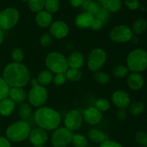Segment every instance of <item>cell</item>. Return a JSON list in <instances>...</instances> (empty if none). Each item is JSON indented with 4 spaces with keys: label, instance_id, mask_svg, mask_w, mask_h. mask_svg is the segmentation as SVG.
<instances>
[{
    "label": "cell",
    "instance_id": "obj_23",
    "mask_svg": "<svg viewBox=\"0 0 147 147\" xmlns=\"http://www.w3.org/2000/svg\"><path fill=\"white\" fill-rule=\"evenodd\" d=\"M53 77H54V75L52 72H50L49 70H43L39 73L37 80L39 85L45 87V86H49L53 82Z\"/></svg>",
    "mask_w": 147,
    "mask_h": 147
},
{
    "label": "cell",
    "instance_id": "obj_20",
    "mask_svg": "<svg viewBox=\"0 0 147 147\" xmlns=\"http://www.w3.org/2000/svg\"><path fill=\"white\" fill-rule=\"evenodd\" d=\"M35 21L37 25L41 28H47L53 23V16L45 10H42L36 14Z\"/></svg>",
    "mask_w": 147,
    "mask_h": 147
},
{
    "label": "cell",
    "instance_id": "obj_4",
    "mask_svg": "<svg viewBox=\"0 0 147 147\" xmlns=\"http://www.w3.org/2000/svg\"><path fill=\"white\" fill-rule=\"evenodd\" d=\"M126 65L132 73L143 72L147 68V51L141 48L131 51L126 58Z\"/></svg>",
    "mask_w": 147,
    "mask_h": 147
},
{
    "label": "cell",
    "instance_id": "obj_9",
    "mask_svg": "<svg viewBox=\"0 0 147 147\" xmlns=\"http://www.w3.org/2000/svg\"><path fill=\"white\" fill-rule=\"evenodd\" d=\"M73 134L65 127H60L54 130L51 136L53 147H66L72 142Z\"/></svg>",
    "mask_w": 147,
    "mask_h": 147
},
{
    "label": "cell",
    "instance_id": "obj_34",
    "mask_svg": "<svg viewBox=\"0 0 147 147\" xmlns=\"http://www.w3.org/2000/svg\"><path fill=\"white\" fill-rule=\"evenodd\" d=\"M95 107L98 109L100 112H106L110 109L111 103L108 99L102 98L96 100L95 103Z\"/></svg>",
    "mask_w": 147,
    "mask_h": 147
},
{
    "label": "cell",
    "instance_id": "obj_38",
    "mask_svg": "<svg viewBox=\"0 0 147 147\" xmlns=\"http://www.w3.org/2000/svg\"><path fill=\"white\" fill-rule=\"evenodd\" d=\"M136 142L140 146L143 147H147V133L145 131H138L135 135Z\"/></svg>",
    "mask_w": 147,
    "mask_h": 147
},
{
    "label": "cell",
    "instance_id": "obj_33",
    "mask_svg": "<svg viewBox=\"0 0 147 147\" xmlns=\"http://www.w3.org/2000/svg\"><path fill=\"white\" fill-rule=\"evenodd\" d=\"M28 7L33 12H39L45 8V0H28Z\"/></svg>",
    "mask_w": 147,
    "mask_h": 147
},
{
    "label": "cell",
    "instance_id": "obj_47",
    "mask_svg": "<svg viewBox=\"0 0 147 147\" xmlns=\"http://www.w3.org/2000/svg\"><path fill=\"white\" fill-rule=\"evenodd\" d=\"M84 1L85 0H70V2L73 7H79L83 5Z\"/></svg>",
    "mask_w": 147,
    "mask_h": 147
},
{
    "label": "cell",
    "instance_id": "obj_6",
    "mask_svg": "<svg viewBox=\"0 0 147 147\" xmlns=\"http://www.w3.org/2000/svg\"><path fill=\"white\" fill-rule=\"evenodd\" d=\"M48 98V92L45 87L40 85L32 86L27 93V100L30 106L35 108L42 107Z\"/></svg>",
    "mask_w": 147,
    "mask_h": 147
},
{
    "label": "cell",
    "instance_id": "obj_35",
    "mask_svg": "<svg viewBox=\"0 0 147 147\" xmlns=\"http://www.w3.org/2000/svg\"><path fill=\"white\" fill-rule=\"evenodd\" d=\"M24 57V51L20 47H14L11 52V59L14 63H21Z\"/></svg>",
    "mask_w": 147,
    "mask_h": 147
},
{
    "label": "cell",
    "instance_id": "obj_12",
    "mask_svg": "<svg viewBox=\"0 0 147 147\" xmlns=\"http://www.w3.org/2000/svg\"><path fill=\"white\" fill-rule=\"evenodd\" d=\"M69 33V27L66 22L62 20L53 22L50 27V34L53 37L60 40L67 36Z\"/></svg>",
    "mask_w": 147,
    "mask_h": 147
},
{
    "label": "cell",
    "instance_id": "obj_19",
    "mask_svg": "<svg viewBox=\"0 0 147 147\" xmlns=\"http://www.w3.org/2000/svg\"><path fill=\"white\" fill-rule=\"evenodd\" d=\"M9 96L15 104H21L27 99V93L23 88H10Z\"/></svg>",
    "mask_w": 147,
    "mask_h": 147
},
{
    "label": "cell",
    "instance_id": "obj_39",
    "mask_svg": "<svg viewBox=\"0 0 147 147\" xmlns=\"http://www.w3.org/2000/svg\"><path fill=\"white\" fill-rule=\"evenodd\" d=\"M53 42V37L49 33H45L40 37V44L42 47H49Z\"/></svg>",
    "mask_w": 147,
    "mask_h": 147
},
{
    "label": "cell",
    "instance_id": "obj_11",
    "mask_svg": "<svg viewBox=\"0 0 147 147\" xmlns=\"http://www.w3.org/2000/svg\"><path fill=\"white\" fill-rule=\"evenodd\" d=\"M83 115L77 109H73L66 114L64 119L65 127L72 132L77 131L81 127L83 123Z\"/></svg>",
    "mask_w": 147,
    "mask_h": 147
},
{
    "label": "cell",
    "instance_id": "obj_1",
    "mask_svg": "<svg viewBox=\"0 0 147 147\" xmlns=\"http://www.w3.org/2000/svg\"><path fill=\"white\" fill-rule=\"evenodd\" d=\"M3 79L9 88H24L31 80L28 67L22 63H10L3 71Z\"/></svg>",
    "mask_w": 147,
    "mask_h": 147
},
{
    "label": "cell",
    "instance_id": "obj_53",
    "mask_svg": "<svg viewBox=\"0 0 147 147\" xmlns=\"http://www.w3.org/2000/svg\"><path fill=\"white\" fill-rule=\"evenodd\" d=\"M20 147H21V146H20Z\"/></svg>",
    "mask_w": 147,
    "mask_h": 147
},
{
    "label": "cell",
    "instance_id": "obj_27",
    "mask_svg": "<svg viewBox=\"0 0 147 147\" xmlns=\"http://www.w3.org/2000/svg\"><path fill=\"white\" fill-rule=\"evenodd\" d=\"M82 7L83 9L86 10V11H88L94 16H96L100 9L98 4L93 0H85Z\"/></svg>",
    "mask_w": 147,
    "mask_h": 147
},
{
    "label": "cell",
    "instance_id": "obj_10",
    "mask_svg": "<svg viewBox=\"0 0 147 147\" xmlns=\"http://www.w3.org/2000/svg\"><path fill=\"white\" fill-rule=\"evenodd\" d=\"M133 37L131 29L124 24H120L113 27L110 32L111 40L116 43H126L131 41Z\"/></svg>",
    "mask_w": 147,
    "mask_h": 147
},
{
    "label": "cell",
    "instance_id": "obj_18",
    "mask_svg": "<svg viewBox=\"0 0 147 147\" xmlns=\"http://www.w3.org/2000/svg\"><path fill=\"white\" fill-rule=\"evenodd\" d=\"M67 63L70 68H81L84 65V57L80 51H73L67 58Z\"/></svg>",
    "mask_w": 147,
    "mask_h": 147
},
{
    "label": "cell",
    "instance_id": "obj_14",
    "mask_svg": "<svg viewBox=\"0 0 147 147\" xmlns=\"http://www.w3.org/2000/svg\"><path fill=\"white\" fill-rule=\"evenodd\" d=\"M111 101L119 109H125L131 103V98L129 93L123 90H116L111 96Z\"/></svg>",
    "mask_w": 147,
    "mask_h": 147
},
{
    "label": "cell",
    "instance_id": "obj_48",
    "mask_svg": "<svg viewBox=\"0 0 147 147\" xmlns=\"http://www.w3.org/2000/svg\"><path fill=\"white\" fill-rule=\"evenodd\" d=\"M30 83H31V85L32 86H37V85H38V81H37V78H31V80H30Z\"/></svg>",
    "mask_w": 147,
    "mask_h": 147
},
{
    "label": "cell",
    "instance_id": "obj_7",
    "mask_svg": "<svg viewBox=\"0 0 147 147\" xmlns=\"http://www.w3.org/2000/svg\"><path fill=\"white\" fill-rule=\"evenodd\" d=\"M107 59L105 50L102 48H95L92 50L88 56V68L93 73L100 71L104 66Z\"/></svg>",
    "mask_w": 147,
    "mask_h": 147
},
{
    "label": "cell",
    "instance_id": "obj_26",
    "mask_svg": "<svg viewBox=\"0 0 147 147\" xmlns=\"http://www.w3.org/2000/svg\"><path fill=\"white\" fill-rule=\"evenodd\" d=\"M67 80L71 82H78L81 80L83 77V73L79 69L70 68L69 67L65 73Z\"/></svg>",
    "mask_w": 147,
    "mask_h": 147
},
{
    "label": "cell",
    "instance_id": "obj_17",
    "mask_svg": "<svg viewBox=\"0 0 147 147\" xmlns=\"http://www.w3.org/2000/svg\"><path fill=\"white\" fill-rule=\"evenodd\" d=\"M127 84L132 90H139L144 85V79L139 73H131L127 78Z\"/></svg>",
    "mask_w": 147,
    "mask_h": 147
},
{
    "label": "cell",
    "instance_id": "obj_41",
    "mask_svg": "<svg viewBox=\"0 0 147 147\" xmlns=\"http://www.w3.org/2000/svg\"><path fill=\"white\" fill-rule=\"evenodd\" d=\"M95 17L101 20L103 23H106L110 18V14H109V11H108L105 9L100 8L98 12L96 14Z\"/></svg>",
    "mask_w": 147,
    "mask_h": 147
},
{
    "label": "cell",
    "instance_id": "obj_5",
    "mask_svg": "<svg viewBox=\"0 0 147 147\" xmlns=\"http://www.w3.org/2000/svg\"><path fill=\"white\" fill-rule=\"evenodd\" d=\"M45 65L53 74L65 73L69 68L67 57L58 52H51L45 57Z\"/></svg>",
    "mask_w": 147,
    "mask_h": 147
},
{
    "label": "cell",
    "instance_id": "obj_15",
    "mask_svg": "<svg viewBox=\"0 0 147 147\" xmlns=\"http://www.w3.org/2000/svg\"><path fill=\"white\" fill-rule=\"evenodd\" d=\"M83 119L85 121L90 125H96L100 123L103 118L102 112L95 106L87 108L83 113Z\"/></svg>",
    "mask_w": 147,
    "mask_h": 147
},
{
    "label": "cell",
    "instance_id": "obj_31",
    "mask_svg": "<svg viewBox=\"0 0 147 147\" xmlns=\"http://www.w3.org/2000/svg\"><path fill=\"white\" fill-rule=\"evenodd\" d=\"M93 78H94L95 81L97 82L98 84L102 85V86L108 84L111 81V78L109 75H108L105 72L102 71H98L96 73H94Z\"/></svg>",
    "mask_w": 147,
    "mask_h": 147
},
{
    "label": "cell",
    "instance_id": "obj_13",
    "mask_svg": "<svg viewBox=\"0 0 147 147\" xmlns=\"http://www.w3.org/2000/svg\"><path fill=\"white\" fill-rule=\"evenodd\" d=\"M28 139L33 146H43L48 140V134L41 128H34L30 131Z\"/></svg>",
    "mask_w": 147,
    "mask_h": 147
},
{
    "label": "cell",
    "instance_id": "obj_28",
    "mask_svg": "<svg viewBox=\"0 0 147 147\" xmlns=\"http://www.w3.org/2000/svg\"><path fill=\"white\" fill-rule=\"evenodd\" d=\"M147 29V22L143 18L138 19L132 25V32L135 34H140L144 32Z\"/></svg>",
    "mask_w": 147,
    "mask_h": 147
},
{
    "label": "cell",
    "instance_id": "obj_50",
    "mask_svg": "<svg viewBox=\"0 0 147 147\" xmlns=\"http://www.w3.org/2000/svg\"><path fill=\"white\" fill-rule=\"evenodd\" d=\"M32 147H45L44 146H33Z\"/></svg>",
    "mask_w": 147,
    "mask_h": 147
},
{
    "label": "cell",
    "instance_id": "obj_36",
    "mask_svg": "<svg viewBox=\"0 0 147 147\" xmlns=\"http://www.w3.org/2000/svg\"><path fill=\"white\" fill-rule=\"evenodd\" d=\"M45 11L51 14L56 12L59 9V1L58 0H45Z\"/></svg>",
    "mask_w": 147,
    "mask_h": 147
},
{
    "label": "cell",
    "instance_id": "obj_51",
    "mask_svg": "<svg viewBox=\"0 0 147 147\" xmlns=\"http://www.w3.org/2000/svg\"><path fill=\"white\" fill-rule=\"evenodd\" d=\"M22 1H28V0H22Z\"/></svg>",
    "mask_w": 147,
    "mask_h": 147
},
{
    "label": "cell",
    "instance_id": "obj_21",
    "mask_svg": "<svg viewBox=\"0 0 147 147\" xmlns=\"http://www.w3.org/2000/svg\"><path fill=\"white\" fill-rule=\"evenodd\" d=\"M15 103L9 98H6L0 101V114L3 116H9L14 111Z\"/></svg>",
    "mask_w": 147,
    "mask_h": 147
},
{
    "label": "cell",
    "instance_id": "obj_8",
    "mask_svg": "<svg viewBox=\"0 0 147 147\" xmlns=\"http://www.w3.org/2000/svg\"><path fill=\"white\" fill-rule=\"evenodd\" d=\"M20 19V13L14 8H7L0 12V29L9 30L17 24Z\"/></svg>",
    "mask_w": 147,
    "mask_h": 147
},
{
    "label": "cell",
    "instance_id": "obj_45",
    "mask_svg": "<svg viewBox=\"0 0 147 147\" xmlns=\"http://www.w3.org/2000/svg\"><path fill=\"white\" fill-rule=\"evenodd\" d=\"M116 117L117 119L120 121H123L127 118V112L125 109H119L116 113Z\"/></svg>",
    "mask_w": 147,
    "mask_h": 147
},
{
    "label": "cell",
    "instance_id": "obj_46",
    "mask_svg": "<svg viewBox=\"0 0 147 147\" xmlns=\"http://www.w3.org/2000/svg\"><path fill=\"white\" fill-rule=\"evenodd\" d=\"M0 147H11V144L7 138L0 136Z\"/></svg>",
    "mask_w": 147,
    "mask_h": 147
},
{
    "label": "cell",
    "instance_id": "obj_44",
    "mask_svg": "<svg viewBox=\"0 0 147 147\" xmlns=\"http://www.w3.org/2000/svg\"><path fill=\"white\" fill-rule=\"evenodd\" d=\"M126 7L131 10H136L139 8V2L138 0H125Z\"/></svg>",
    "mask_w": 147,
    "mask_h": 147
},
{
    "label": "cell",
    "instance_id": "obj_30",
    "mask_svg": "<svg viewBox=\"0 0 147 147\" xmlns=\"http://www.w3.org/2000/svg\"><path fill=\"white\" fill-rule=\"evenodd\" d=\"M72 144L74 147H86L88 144V139L83 135L80 134H73L72 139Z\"/></svg>",
    "mask_w": 147,
    "mask_h": 147
},
{
    "label": "cell",
    "instance_id": "obj_43",
    "mask_svg": "<svg viewBox=\"0 0 147 147\" xmlns=\"http://www.w3.org/2000/svg\"><path fill=\"white\" fill-rule=\"evenodd\" d=\"M99 147H123V146L119 142L108 139V140L105 141L104 142L100 144L99 145Z\"/></svg>",
    "mask_w": 147,
    "mask_h": 147
},
{
    "label": "cell",
    "instance_id": "obj_42",
    "mask_svg": "<svg viewBox=\"0 0 147 147\" xmlns=\"http://www.w3.org/2000/svg\"><path fill=\"white\" fill-rule=\"evenodd\" d=\"M103 24H104V23H103L101 20H100L99 19L96 18V17H95L94 20H93V23H92L91 24L90 28H91L93 30H94V31H99V30H101V29L103 28Z\"/></svg>",
    "mask_w": 147,
    "mask_h": 147
},
{
    "label": "cell",
    "instance_id": "obj_52",
    "mask_svg": "<svg viewBox=\"0 0 147 147\" xmlns=\"http://www.w3.org/2000/svg\"><path fill=\"white\" fill-rule=\"evenodd\" d=\"M98 1H100V2H101V1H102V0H98Z\"/></svg>",
    "mask_w": 147,
    "mask_h": 147
},
{
    "label": "cell",
    "instance_id": "obj_40",
    "mask_svg": "<svg viewBox=\"0 0 147 147\" xmlns=\"http://www.w3.org/2000/svg\"><path fill=\"white\" fill-rule=\"evenodd\" d=\"M67 78H66L65 73H60V74H55L53 77V82L55 86H63L67 81Z\"/></svg>",
    "mask_w": 147,
    "mask_h": 147
},
{
    "label": "cell",
    "instance_id": "obj_2",
    "mask_svg": "<svg viewBox=\"0 0 147 147\" xmlns=\"http://www.w3.org/2000/svg\"><path fill=\"white\" fill-rule=\"evenodd\" d=\"M33 120L38 127L46 131H51L60 126L61 116L58 111L52 108L42 106L35 111Z\"/></svg>",
    "mask_w": 147,
    "mask_h": 147
},
{
    "label": "cell",
    "instance_id": "obj_37",
    "mask_svg": "<svg viewBox=\"0 0 147 147\" xmlns=\"http://www.w3.org/2000/svg\"><path fill=\"white\" fill-rule=\"evenodd\" d=\"M9 89V86L7 85L5 80L3 78L0 77V101L8 97Z\"/></svg>",
    "mask_w": 147,
    "mask_h": 147
},
{
    "label": "cell",
    "instance_id": "obj_25",
    "mask_svg": "<svg viewBox=\"0 0 147 147\" xmlns=\"http://www.w3.org/2000/svg\"><path fill=\"white\" fill-rule=\"evenodd\" d=\"M18 114L21 120L26 121L32 115V108L29 103H24L20 104L18 109Z\"/></svg>",
    "mask_w": 147,
    "mask_h": 147
},
{
    "label": "cell",
    "instance_id": "obj_3",
    "mask_svg": "<svg viewBox=\"0 0 147 147\" xmlns=\"http://www.w3.org/2000/svg\"><path fill=\"white\" fill-rule=\"evenodd\" d=\"M31 127L27 121L19 120L7 127L6 138L9 142L19 143L24 142L29 137Z\"/></svg>",
    "mask_w": 147,
    "mask_h": 147
},
{
    "label": "cell",
    "instance_id": "obj_22",
    "mask_svg": "<svg viewBox=\"0 0 147 147\" xmlns=\"http://www.w3.org/2000/svg\"><path fill=\"white\" fill-rule=\"evenodd\" d=\"M88 137L95 144H102L109 139V136L101 131L96 129H90L88 132Z\"/></svg>",
    "mask_w": 147,
    "mask_h": 147
},
{
    "label": "cell",
    "instance_id": "obj_24",
    "mask_svg": "<svg viewBox=\"0 0 147 147\" xmlns=\"http://www.w3.org/2000/svg\"><path fill=\"white\" fill-rule=\"evenodd\" d=\"M102 7L109 12H117L121 8V0H102Z\"/></svg>",
    "mask_w": 147,
    "mask_h": 147
},
{
    "label": "cell",
    "instance_id": "obj_32",
    "mask_svg": "<svg viewBox=\"0 0 147 147\" xmlns=\"http://www.w3.org/2000/svg\"><path fill=\"white\" fill-rule=\"evenodd\" d=\"M129 71V69L126 66L123 65H118L112 69V74L117 78H123L127 76Z\"/></svg>",
    "mask_w": 147,
    "mask_h": 147
},
{
    "label": "cell",
    "instance_id": "obj_49",
    "mask_svg": "<svg viewBox=\"0 0 147 147\" xmlns=\"http://www.w3.org/2000/svg\"><path fill=\"white\" fill-rule=\"evenodd\" d=\"M3 40H4V34H3L2 30L0 29V45L3 42Z\"/></svg>",
    "mask_w": 147,
    "mask_h": 147
},
{
    "label": "cell",
    "instance_id": "obj_29",
    "mask_svg": "<svg viewBox=\"0 0 147 147\" xmlns=\"http://www.w3.org/2000/svg\"><path fill=\"white\" fill-rule=\"evenodd\" d=\"M145 110V106L143 103L140 101H134L130 103L129 106V111L131 114L134 116H139L144 113Z\"/></svg>",
    "mask_w": 147,
    "mask_h": 147
},
{
    "label": "cell",
    "instance_id": "obj_16",
    "mask_svg": "<svg viewBox=\"0 0 147 147\" xmlns=\"http://www.w3.org/2000/svg\"><path fill=\"white\" fill-rule=\"evenodd\" d=\"M95 16L88 11H84L76 17L75 20V24L80 29H88L91 27Z\"/></svg>",
    "mask_w": 147,
    "mask_h": 147
}]
</instances>
